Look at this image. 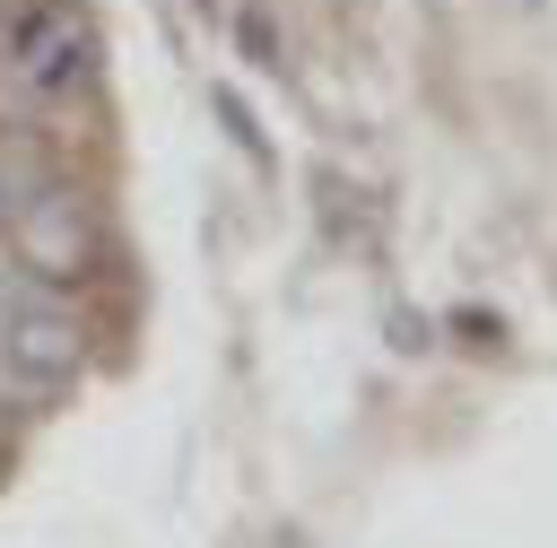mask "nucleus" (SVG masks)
Listing matches in <instances>:
<instances>
[{
	"instance_id": "nucleus-1",
	"label": "nucleus",
	"mask_w": 557,
	"mask_h": 548,
	"mask_svg": "<svg viewBox=\"0 0 557 548\" xmlns=\"http://www.w3.org/2000/svg\"><path fill=\"white\" fill-rule=\"evenodd\" d=\"M87 313L52 287H26L17 270L0 278V409H52L87 374Z\"/></svg>"
},
{
	"instance_id": "nucleus-2",
	"label": "nucleus",
	"mask_w": 557,
	"mask_h": 548,
	"mask_svg": "<svg viewBox=\"0 0 557 548\" xmlns=\"http://www.w3.org/2000/svg\"><path fill=\"white\" fill-rule=\"evenodd\" d=\"M0 226H9V261H17V278H26V287H52V296L87 287V278L104 270V252H113L104 209H96V191H78V183H44V191H26Z\"/></svg>"
},
{
	"instance_id": "nucleus-3",
	"label": "nucleus",
	"mask_w": 557,
	"mask_h": 548,
	"mask_svg": "<svg viewBox=\"0 0 557 548\" xmlns=\"http://www.w3.org/2000/svg\"><path fill=\"white\" fill-rule=\"evenodd\" d=\"M104 61V35L87 17V0H17L0 17V78L17 96H78Z\"/></svg>"
},
{
	"instance_id": "nucleus-4",
	"label": "nucleus",
	"mask_w": 557,
	"mask_h": 548,
	"mask_svg": "<svg viewBox=\"0 0 557 548\" xmlns=\"http://www.w3.org/2000/svg\"><path fill=\"white\" fill-rule=\"evenodd\" d=\"M209 104H218V122H226V139H235V157H244L252 174H270V139H261V113H252V104H244L235 87H218Z\"/></svg>"
},
{
	"instance_id": "nucleus-5",
	"label": "nucleus",
	"mask_w": 557,
	"mask_h": 548,
	"mask_svg": "<svg viewBox=\"0 0 557 548\" xmlns=\"http://www.w3.org/2000/svg\"><path fill=\"white\" fill-rule=\"evenodd\" d=\"M235 43H244V61H252V70L287 78V52H278V26H270V9H261V0H244V9H235Z\"/></svg>"
},
{
	"instance_id": "nucleus-6",
	"label": "nucleus",
	"mask_w": 557,
	"mask_h": 548,
	"mask_svg": "<svg viewBox=\"0 0 557 548\" xmlns=\"http://www.w3.org/2000/svg\"><path fill=\"white\" fill-rule=\"evenodd\" d=\"M453 331H461L470 348H505V322H487V313H453Z\"/></svg>"
},
{
	"instance_id": "nucleus-7",
	"label": "nucleus",
	"mask_w": 557,
	"mask_h": 548,
	"mask_svg": "<svg viewBox=\"0 0 557 548\" xmlns=\"http://www.w3.org/2000/svg\"><path fill=\"white\" fill-rule=\"evenodd\" d=\"M392 348H409V357H418V348H426V322H418V313H392Z\"/></svg>"
},
{
	"instance_id": "nucleus-8",
	"label": "nucleus",
	"mask_w": 557,
	"mask_h": 548,
	"mask_svg": "<svg viewBox=\"0 0 557 548\" xmlns=\"http://www.w3.org/2000/svg\"><path fill=\"white\" fill-rule=\"evenodd\" d=\"M183 9H200V17H218V0H183Z\"/></svg>"
}]
</instances>
